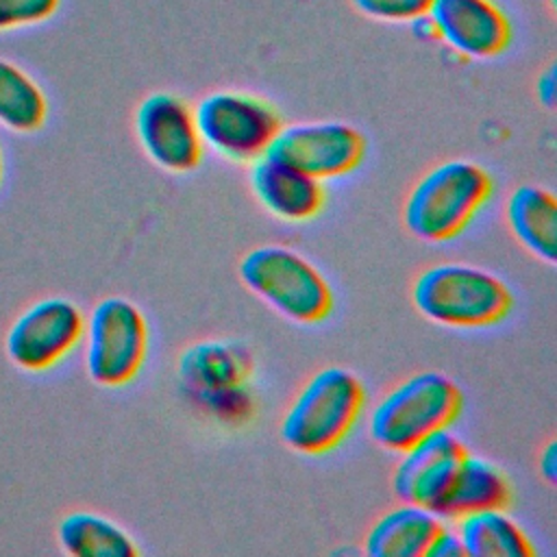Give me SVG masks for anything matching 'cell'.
I'll use <instances>...</instances> for the list:
<instances>
[{
    "instance_id": "obj_23",
    "label": "cell",
    "mask_w": 557,
    "mask_h": 557,
    "mask_svg": "<svg viewBox=\"0 0 557 557\" xmlns=\"http://www.w3.org/2000/svg\"><path fill=\"white\" fill-rule=\"evenodd\" d=\"M463 548L459 542V535L455 527H448L446 522L437 529L435 537L431 540L424 557H461Z\"/></svg>"
},
{
    "instance_id": "obj_17",
    "label": "cell",
    "mask_w": 557,
    "mask_h": 557,
    "mask_svg": "<svg viewBox=\"0 0 557 557\" xmlns=\"http://www.w3.org/2000/svg\"><path fill=\"white\" fill-rule=\"evenodd\" d=\"M509 500L511 483L505 470L494 461L468 450L455 470L437 516L448 522L472 511L507 507Z\"/></svg>"
},
{
    "instance_id": "obj_13",
    "label": "cell",
    "mask_w": 557,
    "mask_h": 557,
    "mask_svg": "<svg viewBox=\"0 0 557 557\" xmlns=\"http://www.w3.org/2000/svg\"><path fill=\"white\" fill-rule=\"evenodd\" d=\"M426 20L433 35L466 59L498 57L511 41L509 17L494 0H431Z\"/></svg>"
},
{
    "instance_id": "obj_1",
    "label": "cell",
    "mask_w": 557,
    "mask_h": 557,
    "mask_svg": "<svg viewBox=\"0 0 557 557\" xmlns=\"http://www.w3.org/2000/svg\"><path fill=\"white\" fill-rule=\"evenodd\" d=\"M366 398L363 381L350 368L322 366L289 398L278 418V437L298 455H326L355 431Z\"/></svg>"
},
{
    "instance_id": "obj_9",
    "label": "cell",
    "mask_w": 557,
    "mask_h": 557,
    "mask_svg": "<svg viewBox=\"0 0 557 557\" xmlns=\"http://www.w3.org/2000/svg\"><path fill=\"white\" fill-rule=\"evenodd\" d=\"M83 329L85 313L72 298H39L9 324L4 335L7 359L28 374L48 372L81 346Z\"/></svg>"
},
{
    "instance_id": "obj_15",
    "label": "cell",
    "mask_w": 557,
    "mask_h": 557,
    "mask_svg": "<svg viewBox=\"0 0 557 557\" xmlns=\"http://www.w3.org/2000/svg\"><path fill=\"white\" fill-rule=\"evenodd\" d=\"M505 224L511 237L535 259L555 263L557 200L550 189L533 183L516 185L505 200Z\"/></svg>"
},
{
    "instance_id": "obj_19",
    "label": "cell",
    "mask_w": 557,
    "mask_h": 557,
    "mask_svg": "<svg viewBox=\"0 0 557 557\" xmlns=\"http://www.w3.org/2000/svg\"><path fill=\"white\" fill-rule=\"evenodd\" d=\"M57 542L72 557H133L139 553L122 524L87 509L70 511L59 520Z\"/></svg>"
},
{
    "instance_id": "obj_10",
    "label": "cell",
    "mask_w": 557,
    "mask_h": 557,
    "mask_svg": "<svg viewBox=\"0 0 557 557\" xmlns=\"http://www.w3.org/2000/svg\"><path fill=\"white\" fill-rule=\"evenodd\" d=\"M268 154L324 183L348 176L361 165L366 137L359 128L342 120L283 124Z\"/></svg>"
},
{
    "instance_id": "obj_16",
    "label": "cell",
    "mask_w": 557,
    "mask_h": 557,
    "mask_svg": "<svg viewBox=\"0 0 557 557\" xmlns=\"http://www.w3.org/2000/svg\"><path fill=\"white\" fill-rule=\"evenodd\" d=\"M444 522L429 507L398 500L368 527L363 553L370 557H424Z\"/></svg>"
},
{
    "instance_id": "obj_7",
    "label": "cell",
    "mask_w": 557,
    "mask_h": 557,
    "mask_svg": "<svg viewBox=\"0 0 557 557\" xmlns=\"http://www.w3.org/2000/svg\"><path fill=\"white\" fill-rule=\"evenodd\" d=\"M150 346L146 313L126 296H104L85 315L83 366L91 383L124 387L144 368Z\"/></svg>"
},
{
    "instance_id": "obj_5",
    "label": "cell",
    "mask_w": 557,
    "mask_h": 557,
    "mask_svg": "<svg viewBox=\"0 0 557 557\" xmlns=\"http://www.w3.org/2000/svg\"><path fill=\"white\" fill-rule=\"evenodd\" d=\"M242 285L296 324L324 322L335 305L333 287L302 252L283 244H259L237 263Z\"/></svg>"
},
{
    "instance_id": "obj_2",
    "label": "cell",
    "mask_w": 557,
    "mask_h": 557,
    "mask_svg": "<svg viewBox=\"0 0 557 557\" xmlns=\"http://www.w3.org/2000/svg\"><path fill=\"white\" fill-rule=\"evenodd\" d=\"M492 174L472 159H446L429 168L403 200L405 228L424 244L459 237L490 202Z\"/></svg>"
},
{
    "instance_id": "obj_6",
    "label": "cell",
    "mask_w": 557,
    "mask_h": 557,
    "mask_svg": "<svg viewBox=\"0 0 557 557\" xmlns=\"http://www.w3.org/2000/svg\"><path fill=\"white\" fill-rule=\"evenodd\" d=\"M250 372L252 357L235 339H198L176 359V379L185 398L226 426L248 422L255 411Z\"/></svg>"
},
{
    "instance_id": "obj_8",
    "label": "cell",
    "mask_w": 557,
    "mask_h": 557,
    "mask_svg": "<svg viewBox=\"0 0 557 557\" xmlns=\"http://www.w3.org/2000/svg\"><path fill=\"white\" fill-rule=\"evenodd\" d=\"M191 111L202 148L235 163H252L265 154L283 126L268 100L246 91H211Z\"/></svg>"
},
{
    "instance_id": "obj_3",
    "label": "cell",
    "mask_w": 557,
    "mask_h": 557,
    "mask_svg": "<svg viewBox=\"0 0 557 557\" xmlns=\"http://www.w3.org/2000/svg\"><path fill=\"white\" fill-rule=\"evenodd\" d=\"M413 309L448 329H487L509 318L511 287L494 272L466 261H440L422 268L411 283Z\"/></svg>"
},
{
    "instance_id": "obj_20",
    "label": "cell",
    "mask_w": 557,
    "mask_h": 557,
    "mask_svg": "<svg viewBox=\"0 0 557 557\" xmlns=\"http://www.w3.org/2000/svg\"><path fill=\"white\" fill-rule=\"evenodd\" d=\"M48 120L41 85L17 63L0 57V126L11 133H37Z\"/></svg>"
},
{
    "instance_id": "obj_25",
    "label": "cell",
    "mask_w": 557,
    "mask_h": 557,
    "mask_svg": "<svg viewBox=\"0 0 557 557\" xmlns=\"http://www.w3.org/2000/svg\"><path fill=\"white\" fill-rule=\"evenodd\" d=\"M535 96L537 100L546 107H555V96H557V81H555V65H548L544 72H540L535 81Z\"/></svg>"
},
{
    "instance_id": "obj_26",
    "label": "cell",
    "mask_w": 557,
    "mask_h": 557,
    "mask_svg": "<svg viewBox=\"0 0 557 557\" xmlns=\"http://www.w3.org/2000/svg\"><path fill=\"white\" fill-rule=\"evenodd\" d=\"M2 181H4V148L0 141V187H2Z\"/></svg>"
},
{
    "instance_id": "obj_21",
    "label": "cell",
    "mask_w": 557,
    "mask_h": 557,
    "mask_svg": "<svg viewBox=\"0 0 557 557\" xmlns=\"http://www.w3.org/2000/svg\"><path fill=\"white\" fill-rule=\"evenodd\" d=\"M61 0H0V33L28 28L50 20Z\"/></svg>"
},
{
    "instance_id": "obj_14",
    "label": "cell",
    "mask_w": 557,
    "mask_h": 557,
    "mask_svg": "<svg viewBox=\"0 0 557 557\" xmlns=\"http://www.w3.org/2000/svg\"><path fill=\"white\" fill-rule=\"evenodd\" d=\"M248 165V187L255 200L276 220L300 224L322 213L326 205L322 181L268 152Z\"/></svg>"
},
{
    "instance_id": "obj_12",
    "label": "cell",
    "mask_w": 557,
    "mask_h": 557,
    "mask_svg": "<svg viewBox=\"0 0 557 557\" xmlns=\"http://www.w3.org/2000/svg\"><path fill=\"white\" fill-rule=\"evenodd\" d=\"M466 444L448 429H440L398 453L392 472V492L398 500L429 507L437 513Z\"/></svg>"
},
{
    "instance_id": "obj_18",
    "label": "cell",
    "mask_w": 557,
    "mask_h": 557,
    "mask_svg": "<svg viewBox=\"0 0 557 557\" xmlns=\"http://www.w3.org/2000/svg\"><path fill=\"white\" fill-rule=\"evenodd\" d=\"M463 555L472 557H533L535 546L507 507L472 511L455 518Z\"/></svg>"
},
{
    "instance_id": "obj_4",
    "label": "cell",
    "mask_w": 557,
    "mask_h": 557,
    "mask_svg": "<svg viewBox=\"0 0 557 557\" xmlns=\"http://www.w3.org/2000/svg\"><path fill=\"white\" fill-rule=\"evenodd\" d=\"M463 411V392L440 370H420L383 392L370 407V440L389 453H403L422 437L448 429Z\"/></svg>"
},
{
    "instance_id": "obj_11",
    "label": "cell",
    "mask_w": 557,
    "mask_h": 557,
    "mask_svg": "<svg viewBox=\"0 0 557 557\" xmlns=\"http://www.w3.org/2000/svg\"><path fill=\"white\" fill-rule=\"evenodd\" d=\"M133 131L150 163L170 174H187L202 161V141L191 107L176 94L152 91L133 113Z\"/></svg>"
},
{
    "instance_id": "obj_22",
    "label": "cell",
    "mask_w": 557,
    "mask_h": 557,
    "mask_svg": "<svg viewBox=\"0 0 557 557\" xmlns=\"http://www.w3.org/2000/svg\"><path fill=\"white\" fill-rule=\"evenodd\" d=\"M366 17L381 22H413L426 15L431 0H350Z\"/></svg>"
},
{
    "instance_id": "obj_24",
    "label": "cell",
    "mask_w": 557,
    "mask_h": 557,
    "mask_svg": "<svg viewBox=\"0 0 557 557\" xmlns=\"http://www.w3.org/2000/svg\"><path fill=\"white\" fill-rule=\"evenodd\" d=\"M537 472L548 485H555V481H557V444H555V440H548L542 446V450L537 455Z\"/></svg>"
}]
</instances>
